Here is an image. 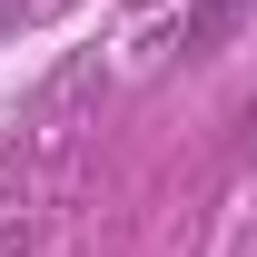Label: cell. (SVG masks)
<instances>
[{
  "label": "cell",
  "mask_w": 257,
  "mask_h": 257,
  "mask_svg": "<svg viewBox=\"0 0 257 257\" xmlns=\"http://www.w3.org/2000/svg\"><path fill=\"white\" fill-rule=\"evenodd\" d=\"M227 10H237V0H198V10H188V50H208V40L227 30Z\"/></svg>",
  "instance_id": "1"
}]
</instances>
